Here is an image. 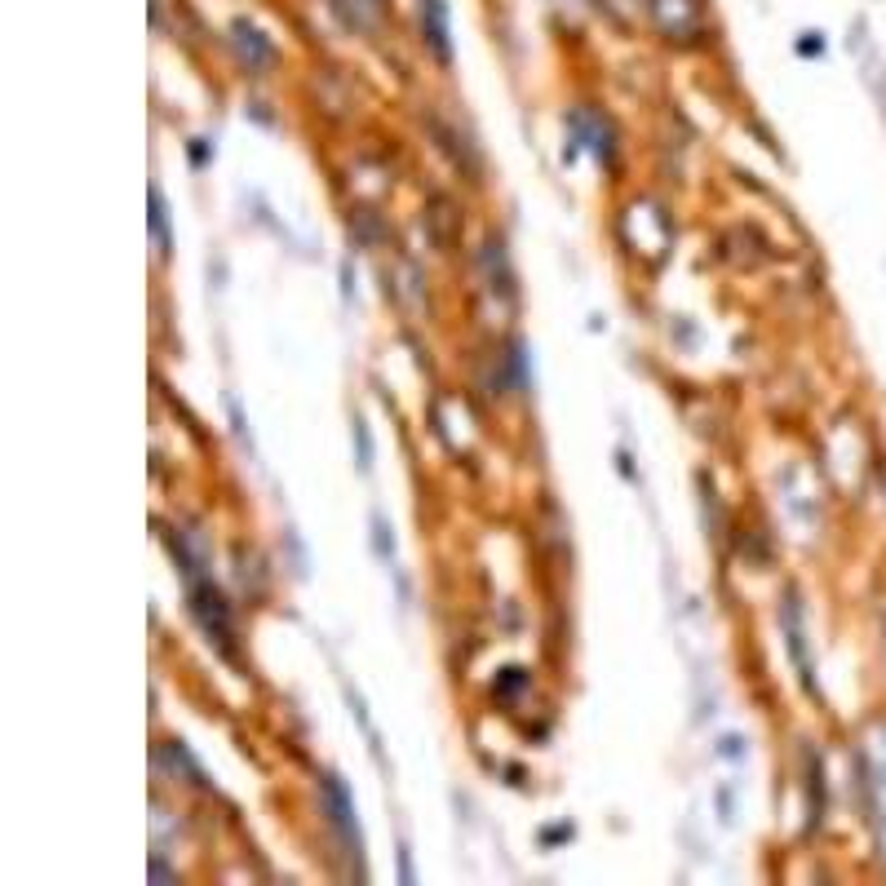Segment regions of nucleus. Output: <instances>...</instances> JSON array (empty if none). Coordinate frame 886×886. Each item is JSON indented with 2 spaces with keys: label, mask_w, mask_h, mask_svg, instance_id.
Wrapping results in <instances>:
<instances>
[{
  "label": "nucleus",
  "mask_w": 886,
  "mask_h": 886,
  "mask_svg": "<svg viewBox=\"0 0 886 886\" xmlns=\"http://www.w3.org/2000/svg\"><path fill=\"white\" fill-rule=\"evenodd\" d=\"M191 616H195V625L209 634V643L218 647L226 661H231V656H235L231 603H226V594H222L204 572H195V581H191Z\"/></svg>",
  "instance_id": "nucleus-1"
},
{
  "label": "nucleus",
  "mask_w": 886,
  "mask_h": 886,
  "mask_svg": "<svg viewBox=\"0 0 886 886\" xmlns=\"http://www.w3.org/2000/svg\"><path fill=\"white\" fill-rule=\"evenodd\" d=\"M319 802H324V816L333 824V833L342 838V847L359 860V820H355V807H350V793L342 785V776H324L319 780Z\"/></svg>",
  "instance_id": "nucleus-2"
},
{
  "label": "nucleus",
  "mask_w": 886,
  "mask_h": 886,
  "mask_svg": "<svg viewBox=\"0 0 886 886\" xmlns=\"http://www.w3.org/2000/svg\"><path fill=\"white\" fill-rule=\"evenodd\" d=\"M652 18L665 40L687 45L700 36V0H652Z\"/></svg>",
  "instance_id": "nucleus-3"
},
{
  "label": "nucleus",
  "mask_w": 886,
  "mask_h": 886,
  "mask_svg": "<svg viewBox=\"0 0 886 886\" xmlns=\"http://www.w3.org/2000/svg\"><path fill=\"white\" fill-rule=\"evenodd\" d=\"M231 45L249 71H266V63H271V45L253 23H231Z\"/></svg>",
  "instance_id": "nucleus-4"
},
{
  "label": "nucleus",
  "mask_w": 886,
  "mask_h": 886,
  "mask_svg": "<svg viewBox=\"0 0 886 886\" xmlns=\"http://www.w3.org/2000/svg\"><path fill=\"white\" fill-rule=\"evenodd\" d=\"M785 634H789V652H793V665H798L802 683L816 692V674H811V656H807V638H802V612H798V599H785Z\"/></svg>",
  "instance_id": "nucleus-5"
},
{
  "label": "nucleus",
  "mask_w": 886,
  "mask_h": 886,
  "mask_svg": "<svg viewBox=\"0 0 886 886\" xmlns=\"http://www.w3.org/2000/svg\"><path fill=\"white\" fill-rule=\"evenodd\" d=\"M151 235H156V249L169 257L173 249V231H169V204H164L160 187H151Z\"/></svg>",
  "instance_id": "nucleus-6"
},
{
  "label": "nucleus",
  "mask_w": 886,
  "mask_h": 886,
  "mask_svg": "<svg viewBox=\"0 0 886 886\" xmlns=\"http://www.w3.org/2000/svg\"><path fill=\"white\" fill-rule=\"evenodd\" d=\"M426 27H430V45L439 58H448V23L439 14V0H426Z\"/></svg>",
  "instance_id": "nucleus-7"
},
{
  "label": "nucleus",
  "mask_w": 886,
  "mask_h": 886,
  "mask_svg": "<svg viewBox=\"0 0 886 886\" xmlns=\"http://www.w3.org/2000/svg\"><path fill=\"white\" fill-rule=\"evenodd\" d=\"M373 541H377V554H381V559L395 563V537H390L386 514H373Z\"/></svg>",
  "instance_id": "nucleus-8"
},
{
  "label": "nucleus",
  "mask_w": 886,
  "mask_h": 886,
  "mask_svg": "<svg viewBox=\"0 0 886 886\" xmlns=\"http://www.w3.org/2000/svg\"><path fill=\"white\" fill-rule=\"evenodd\" d=\"M355 452H359V470H368V461H373L368 457V426L359 417H355Z\"/></svg>",
  "instance_id": "nucleus-9"
}]
</instances>
